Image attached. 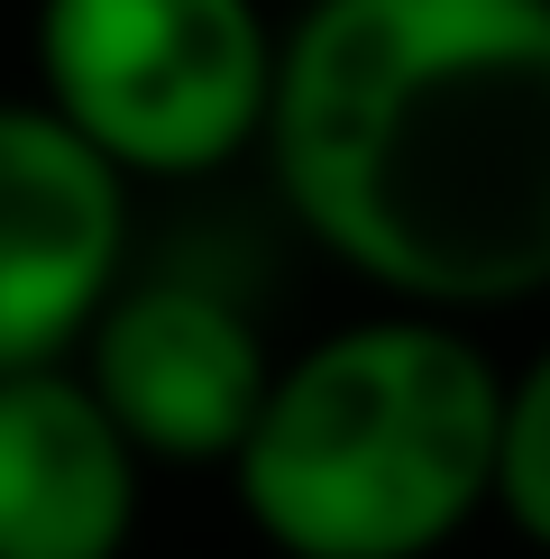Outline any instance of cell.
Returning a JSON list of instances; mask_svg holds the SVG:
<instances>
[{
    "label": "cell",
    "instance_id": "obj_1",
    "mask_svg": "<svg viewBox=\"0 0 550 559\" xmlns=\"http://www.w3.org/2000/svg\"><path fill=\"white\" fill-rule=\"evenodd\" d=\"M266 166L358 285L495 312L550 285V0H312L275 37Z\"/></svg>",
    "mask_w": 550,
    "mask_h": 559
},
{
    "label": "cell",
    "instance_id": "obj_2",
    "mask_svg": "<svg viewBox=\"0 0 550 559\" xmlns=\"http://www.w3.org/2000/svg\"><path fill=\"white\" fill-rule=\"evenodd\" d=\"M495 358L404 302L275 367L229 496L275 559H431L495 504Z\"/></svg>",
    "mask_w": 550,
    "mask_h": 559
},
{
    "label": "cell",
    "instance_id": "obj_3",
    "mask_svg": "<svg viewBox=\"0 0 550 559\" xmlns=\"http://www.w3.org/2000/svg\"><path fill=\"white\" fill-rule=\"evenodd\" d=\"M258 0H37V102L120 175H220L266 138Z\"/></svg>",
    "mask_w": 550,
    "mask_h": 559
},
{
    "label": "cell",
    "instance_id": "obj_4",
    "mask_svg": "<svg viewBox=\"0 0 550 559\" xmlns=\"http://www.w3.org/2000/svg\"><path fill=\"white\" fill-rule=\"evenodd\" d=\"M129 258V175L46 102H0V377L74 358Z\"/></svg>",
    "mask_w": 550,
    "mask_h": 559
},
{
    "label": "cell",
    "instance_id": "obj_5",
    "mask_svg": "<svg viewBox=\"0 0 550 559\" xmlns=\"http://www.w3.org/2000/svg\"><path fill=\"white\" fill-rule=\"evenodd\" d=\"M74 348H83V385L138 440V459H166V468H229L275 377L258 321L193 275L110 294Z\"/></svg>",
    "mask_w": 550,
    "mask_h": 559
},
{
    "label": "cell",
    "instance_id": "obj_6",
    "mask_svg": "<svg viewBox=\"0 0 550 559\" xmlns=\"http://www.w3.org/2000/svg\"><path fill=\"white\" fill-rule=\"evenodd\" d=\"M138 440L46 358L0 377V559H120L138 532Z\"/></svg>",
    "mask_w": 550,
    "mask_h": 559
},
{
    "label": "cell",
    "instance_id": "obj_7",
    "mask_svg": "<svg viewBox=\"0 0 550 559\" xmlns=\"http://www.w3.org/2000/svg\"><path fill=\"white\" fill-rule=\"evenodd\" d=\"M495 514L550 550V348L523 377H504V423H495Z\"/></svg>",
    "mask_w": 550,
    "mask_h": 559
}]
</instances>
